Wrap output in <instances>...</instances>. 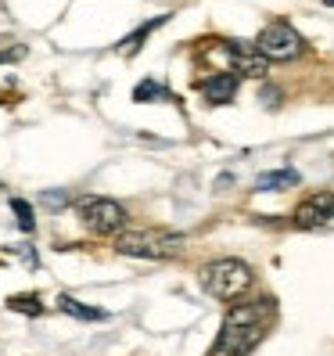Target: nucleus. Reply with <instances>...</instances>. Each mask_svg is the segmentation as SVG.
Segmentation results:
<instances>
[{"label": "nucleus", "instance_id": "obj_1", "mask_svg": "<svg viewBox=\"0 0 334 356\" xmlns=\"http://www.w3.org/2000/svg\"><path fill=\"white\" fill-rule=\"evenodd\" d=\"M269 317H274V302H269V299L237 302L223 317L219 339H216V346H212V353H208V356H244V353H252L262 342Z\"/></svg>", "mask_w": 334, "mask_h": 356}, {"label": "nucleus", "instance_id": "obj_2", "mask_svg": "<svg viewBox=\"0 0 334 356\" xmlns=\"http://www.w3.org/2000/svg\"><path fill=\"white\" fill-rule=\"evenodd\" d=\"M256 274L244 259H234V256H223V259H212L201 266V288L208 291L212 299H223V302H234L241 299L248 288H252Z\"/></svg>", "mask_w": 334, "mask_h": 356}, {"label": "nucleus", "instance_id": "obj_3", "mask_svg": "<svg viewBox=\"0 0 334 356\" xmlns=\"http://www.w3.org/2000/svg\"><path fill=\"white\" fill-rule=\"evenodd\" d=\"M187 238L173 230H133V234L115 238V252L133 256V259H173L183 252Z\"/></svg>", "mask_w": 334, "mask_h": 356}, {"label": "nucleus", "instance_id": "obj_4", "mask_svg": "<svg viewBox=\"0 0 334 356\" xmlns=\"http://www.w3.org/2000/svg\"><path fill=\"white\" fill-rule=\"evenodd\" d=\"M79 220H83L87 230H94V234H119L130 216H126V209H122L119 202L90 195V198L79 202Z\"/></svg>", "mask_w": 334, "mask_h": 356}, {"label": "nucleus", "instance_id": "obj_5", "mask_svg": "<svg viewBox=\"0 0 334 356\" xmlns=\"http://www.w3.org/2000/svg\"><path fill=\"white\" fill-rule=\"evenodd\" d=\"M256 44H259L266 61H295L306 51V40L295 33V26H287V22H269L259 33Z\"/></svg>", "mask_w": 334, "mask_h": 356}, {"label": "nucleus", "instance_id": "obj_6", "mask_svg": "<svg viewBox=\"0 0 334 356\" xmlns=\"http://www.w3.org/2000/svg\"><path fill=\"white\" fill-rule=\"evenodd\" d=\"M334 220V191H317L309 195L306 202H299V209L291 213V223L299 230H312V227H324Z\"/></svg>", "mask_w": 334, "mask_h": 356}, {"label": "nucleus", "instance_id": "obj_7", "mask_svg": "<svg viewBox=\"0 0 334 356\" xmlns=\"http://www.w3.org/2000/svg\"><path fill=\"white\" fill-rule=\"evenodd\" d=\"M226 58H231L234 72H241V76L262 79V76L269 72V61L262 58V51H259L256 40H231V44H226Z\"/></svg>", "mask_w": 334, "mask_h": 356}, {"label": "nucleus", "instance_id": "obj_8", "mask_svg": "<svg viewBox=\"0 0 334 356\" xmlns=\"http://www.w3.org/2000/svg\"><path fill=\"white\" fill-rule=\"evenodd\" d=\"M201 94L208 104H226L234 94H237V76L234 72H216L201 83Z\"/></svg>", "mask_w": 334, "mask_h": 356}, {"label": "nucleus", "instance_id": "obj_9", "mask_svg": "<svg viewBox=\"0 0 334 356\" xmlns=\"http://www.w3.org/2000/svg\"><path fill=\"white\" fill-rule=\"evenodd\" d=\"M299 173L295 170H274V173H262L256 180V191H284V187H295Z\"/></svg>", "mask_w": 334, "mask_h": 356}, {"label": "nucleus", "instance_id": "obj_10", "mask_svg": "<svg viewBox=\"0 0 334 356\" xmlns=\"http://www.w3.org/2000/svg\"><path fill=\"white\" fill-rule=\"evenodd\" d=\"M58 306L65 309V313H72V317H79V321H104V317H108L104 309H94V306H79L72 296H61V299H58Z\"/></svg>", "mask_w": 334, "mask_h": 356}, {"label": "nucleus", "instance_id": "obj_11", "mask_svg": "<svg viewBox=\"0 0 334 356\" xmlns=\"http://www.w3.org/2000/svg\"><path fill=\"white\" fill-rule=\"evenodd\" d=\"M155 97H165V87L155 79H144L137 83V90H133V101H155Z\"/></svg>", "mask_w": 334, "mask_h": 356}, {"label": "nucleus", "instance_id": "obj_12", "mask_svg": "<svg viewBox=\"0 0 334 356\" xmlns=\"http://www.w3.org/2000/svg\"><path fill=\"white\" fill-rule=\"evenodd\" d=\"M8 306L18 309V313H33V317H36V313H44V306H40V296H11Z\"/></svg>", "mask_w": 334, "mask_h": 356}, {"label": "nucleus", "instance_id": "obj_13", "mask_svg": "<svg viewBox=\"0 0 334 356\" xmlns=\"http://www.w3.org/2000/svg\"><path fill=\"white\" fill-rule=\"evenodd\" d=\"M11 209H15V216H18V227L33 234V227H36V220H33V209H29L22 198H15V202H11Z\"/></svg>", "mask_w": 334, "mask_h": 356}, {"label": "nucleus", "instance_id": "obj_14", "mask_svg": "<svg viewBox=\"0 0 334 356\" xmlns=\"http://www.w3.org/2000/svg\"><path fill=\"white\" fill-rule=\"evenodd\" d=\"M47 205H65V195H44Z\"/></svg>", "mask_w": 334, "mask_h": 356}, {"label": "nucleus", "instance_id": "obj_15", "mask_svg": "<svg viewBox=\"0 0 334 356\" xmlns=\"http://www.w3.org/2000/svg\"><path fill=\"white\" fill-rule=\"evenodd\" d=\"M4 58H11V54H0V61H4Z\"/></svg>", "mask_w": 334, "mask_h": 356}]
</instances>
